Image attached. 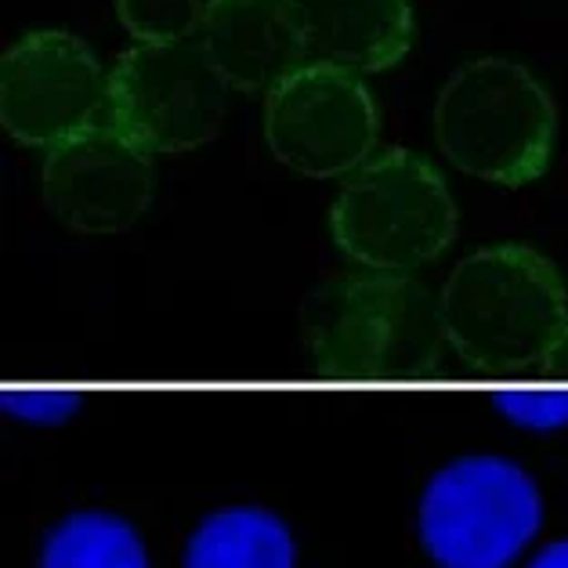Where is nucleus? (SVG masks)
Listing matches in <instances>:
<instances>
[{"instance_id":"nucleus-1","label":"nucleus","mask_w":568,"mask_h":568,"mask_svg":"<svg viewBox=\"0 0 568 568\" xmlns=\"http://www.w3.org/2000/svg\"><path fill=\"white\" fill-rule=\"evenodd\" d=\"M432 131L456 171L485 185L525 189L550 171L558 105L529 65L489 54L464 62L442 84Z\"/></svg>"},{"instance_id":"nucleus-2","label":"nucleus","mask_w":568,"mask_h":568,"mask_svg":"<svg viewBox=\"0 0 568 568\" xmlns=\"http://www.w3.org/2000/svg\"><path fill=\"white\" fill-rule=\"evenodd\" d=\"M442 329L485 369H518L550 355L568 323L558 265L529 243H489L467 254L442 286Z\"/></svg>"},{"instance_id":"nucleus-3","label":"nucleus","mask_w":568,"mask_h":568,"mask_svg":"<svg viewBox=\"0 0 568 568\" xmlns=\"http://www.w3.org/2000/svg\"><path fill=\"white\" fill-rule=\"evenodd\" d=\"M460 225L453 189L420 152H373L341 182L329 235L358 268L413 275L449 251Z\"/></svg>"},{"instance_id":"nucleus-4","label":"nucleus","mask_w":568,"mask_h":568,"mask_svg":"<svg viewBox=\"0 0 568 568\" xmlns=\"http://www.w3.org/2000/svg\"><path fill=\"white\" fill-rule=\"evenodd\" d=\"M438 304L402 272L355 268L323 283L304 308V334L326 373H417L438 344Z\"/></svg>"},{"instance_id":"nucleus-5","label":"nucleus","mask_w":568,"mask_h":568,"mask_svg":"<svg viewBox=\"0 0 568 568\" xmlns=\"http://www.w3.org/2000/svg\"><path fill=\"white\" fill-rule=\"evenodd\" d=\"M417 529L438 568H510L544 529V496L507 456H460L424 485Z\"/></svg>"},{"instance_id":"nucleus-6","label":"nucleus","mask_w":568,"mask_h":568,"mask_svg":"<svg viewBox=\"0 0 568 568\" xmlns=\"http://www.w3.org/2000/svg\"><path fill=\"white\" fill-rule=\"evenodd\" d=\"M225 105L229 84L200 40L134 44L109 69L105 116L152 156H178L214 142Z\"/></svg>"},{"instance_id":"nucleus-7","label":"nucleus","mask_w":568,"mask_h":568,"mask_svg":"<svg viewBox=\"0 0 568 568\" xmlns=\"http://www.w3.org/2000/svg\"><path fill=\"white\" fill-rule=\"evenodd\" d=\"M265 142L301 178H348L377 152L381 105L363 73L304 62L265 94Z\"/></svg>"},{"instance_id":"nucleus-8","label":"nucleus","mask_w":568,"mask_h":568,"mask_svg":"<svg viewBox=\"0 0 568 568\" xmlns=\"http://www.w3.org/2000/svg\"><path fill=\"white\" fill-rule=\"evenodd\" d=\"M109 73L84 40L65 30H33L0 59V123L26 149L102 123Z\"/></svg>"},{"instance_id":"nucleus-9","label":"nucleus","mask_w":568,"mask_h":568,"mask_svg":"<svg viewBox=\"0 0 568 568\" xmlns=\"http://www.w3.org/2000/svg\"><path fill=\"white\" fill-rule=\"evenodd\" d=\"M40 196L59 225L116 235L138 225L156 200V163L113 123H91L44 149Z\"/></svg>"},{"instance_id":"nucleus-10","label":"nucleus","mask_w":568,"mask_h":568,"mask_svg":"<svg viewBox=\"0 0 568 568\" xmlns=\"http://www.w3.org/2000/svg\"><path fill=\"white\" fill-rule=\"evenodd\" d=\"M200 48L229 91L268 94L308 62L301 0H206Z\"/></svg>"},{"instance_id":"nucleus-11","label":"nucleus","mask_w":568,"mask_h":568,"mask_svg":"<svg viewBox=\"0 0 568 568\" xmlns=\"http://www.w3.org/2000/svg\"><path fill=\"white\" fill-rule=\"evenodd\" d=\"M308 59L352 73H387L417 44L413 0H301Z\"/></svg>"},{"instance_id":"nucleus-12","label":"nucleus","mask_w":568,"mask_h":568,"mask_svg":"<svg viewBox=\"0 0 568 568\" xmlns=\"http://www.w3.org/2000/svg\"><path fill=\"white\" fill-rule=\"evenodd\" d=\"M185 568H297V544L265 507H221L189 536Z\"/></svg>"},{"instance_id":"nucleus-13","label":"nucleus","mask_w":568,"mask_h":568,"mask_svg":"<svg viewBox=\"0 0 568 568\" xmlns=\"http://www.w3.org/2000/svg\"><path fill=\"white\" fill-rule=\"evenodd\" d=\"M40 568H149V554L128 518L77 510L48 532Z\"/></svg>"},{"instance_id":"nucleus-14","label":"nucleus","mask_w":568,"mask_h":568,"mask_svg":"<svg viewBox=\"0 0 568 568\" xmlns=\"http://www.w3.org/2000/svg\"><path fill=\"white\" fill-rule=\"evenodd\" d=\"M206 0H116V19L134 44L196 40Z\"/></svg>"},{"instance_id":"nucleus-15","label":"nucleus","mask_w":568,"mask_h":568,"mask_svg":"<svg viewBox=\"0 0 568 568\" xmlns=\"http://www.w3.org/2000/svg\"><path fill=\"white\" fill-rule=\"evenodd\" d=\"M504 420L525 432H558L568 427V387H504L493 395Z\"/></svg>"},{"instance_id":"nucleus-16","label":"nucleus","mask_w":568,"mask_h":568,"mask_svg":"<svg viewBox=\"0 0 568 568\" xmlns=\"http://www.w3.org/2000/svg\"><path fill=\"white\" fill-rule=\"evenodd\" d=\"M8 417L26 424H62L80 409V395L73 392H4L0 398Z\"/></svg>"},{"instance_id":"nucleus-17","label":"nucleus","mask_w":568,"mask_h":568,"mask_svg":"<svg viewBox=\"0 0 568 568\" xmlns=\"http://www.w3.org/2000/svg\"><path fill=\"white\" fill-rule=\"evenodd\" d=\"M525 568H568V539H554Z\"/></svg>"},{"instance_id":"nucleus-18","label":"nucleus","mask_w":568,"mask_h":568,"mask_svg":"<svg viewBox=\"0 0 568 568\" xmlns=\"http://www.w3.org/2000/svg\"><path fill=\"white\" fill-rule=\"evenodd\" d=\"M550 355L558 358V366H561V369H568V323H565L561 337H558V344H554V352H550Z\"/></svg>"}]
</instances>
